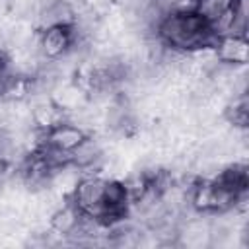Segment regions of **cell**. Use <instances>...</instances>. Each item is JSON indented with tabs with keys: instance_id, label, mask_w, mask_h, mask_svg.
Instances as JSON below:
<instances>
[{
	"instance_id": "6da1fadb",
	"label": "cell",
	"mask_w": 249,
	"mask_h": 249,
	"mask_svg": "<svg viewBox=\"0 0 249 249\" xmlns=\"http://www.w3.org/2000/svg\"><path fill=\"white\" fill-rule=\"evenodd\" d=\"M156 37L173 51L189 53L198 47H214L216 37L196 12H167L156 23Z\"/></svg>"
},
{
	"instance_id": "7a4b0ae2",
	"label": "cell",
	"mask_w": 249,
	"mask_h": 249,
	"mask_svg": "<svg viewBox=\"0 0 249 249\" xmlns=\"http://www.w3.org/2000/svg\"><path fill=\"white\" fill-rule=\"evenodd\" d=\"M76 27H64V25H53L45 27L39 35V51L49 60H58L64 54L76 47Z\"/></svg>"
},
{
	"instance_id": "3957f363",
	"label": "cell",
	"mask_w": 249,
	"mask_h": 249,
	"mask_svg": "<svg viewBox=\"0 0 249 249\" xmlns=\"http://www.w3.org/2000/svg\"><path fill=\"white\" fill-rule=\"evenodd\" d=\"M88 136V132L80 126V124H74V123H60L56 124L54 128H51L49 132L43 134V144L51 150H56V152H62V154H72L74 148L80 146V142Z\"/></svg>"
},
{
	"instance_id": "277c9868",
	"label": "cell",
	"mask_w": 249,
	"mask_h": 249,
	"mask_svg": "<svg viewBox=\"0 0 249 249\" xmlns=\"http://www.w3.org/2000/svg\"><path fill=\"white\" fill-rule=\"evenodd\" d=\"M216 56L222 64L228 66H245L247 62V53H249V43L245 35H222L214 43Z\"/></svg>"
},
{
	"instance_id": "5b68a950",
	"label": "cell",
	"mask_w": 249,
	"mask_h": 249,
	"mask_svg": "<svg viewBox=\"0 0 249 249\" xmlns=\"http://www.w3.org/2000/svg\"><path fill=\"white\" fill-rule=\"evenodd\" d=\"M29 121L33 124V128H37L39 132H49L51 128H54L56 124L66 121V111L60 109L51 97H45L31 105Z\"/></svg>"
},
{
	"instance_id": "8992f818",
	"label": "cell",
	"mask_w": 249,
	"mask_h": 249,
	"mask_svg": "<svg viewBox=\"0 0 249 249\" xmlns=\"http://www.w3.org/2000/svg\"><path fill=\"white\" fill-rule=\"evenodd\" d=\"M39 21H41V29L53 25L72 27L76 23V10L66 0H53L51 4H47V8H43Z\"/></svg>"
},
{
	"instance_id": "52a82bcc",
	"label": "cell",
	"mask_w": 249,
	"mask_h": 249,
	"mask_svg": "<svg viewBox=\"0 0 249 249\" xmlns=\"http://www.w3.org/2000/svg\"><path fill=\"white\" fill-rule=\"evenodd\" d=\"M80 222H82V212L76 208V204L72 200H68L66 204L58 206L51 214L49 228L54 233H60V235H74V231L78 230Z\"/></svg>"
},
{
	"instance_id": "ba28073f",
	"label": "cell",
	"mask_w": 249,
	"mask_h": 249,
	"mask_svg": "<svg viewBox=\"0 0 249 249\" xmlns=\"http://www.w3.org/2000/svg\"><path fill=\"white\" fill-rule=\"evenodd\" d=\"M247 93L241 91V93H235L233 99L226 105V119L230 124L237 126V128H245L247 126V119H249V111H247Z\"/></svg>"
},
{
	"instance_id": "9c48e42d",
	"label": "cell",
	"mask_w": 249,
	"mask_h": 249,
	"mask_svg": "<svg viewBox=\"0 0 249 249\" xmlns=\"http://www.w3.org/2000/svg\"><path fill=\"white\" fill-rule=\"evenodd\" d=\"M233 2L235 0H196V8L195 12L206 21H214L218 19L220 16H224L226 12H230L233 8Z\"/></svg>"
},
{
	"instance_id": "30bf717a",
	"label": "cell",
	"mask_w": 249,
	"mask_h": 249,
	"mask_svg": "<svg viewBox=\"0 0 249 249\" xmlns=\"http://www.w3.org/2000/svg\"><path fill=\"white\" fill-rule=\"evenodd\" d=\"M80 4H82V10L89 18L97 19V18H105L111 14L115 0H80Z\"/></svg>"
}]
</instances>
